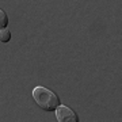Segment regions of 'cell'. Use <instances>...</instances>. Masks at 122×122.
<instances>
[{"label":"cell","mask_w":122,"mask_h":122,"mask_svg":"<svg viewBox=\"0 0 122 122\" xmlns=\"http://www.w3.org/2000/svg\"><path fill=\"white\" fill-rule=\"evenodd\" d=\"M33 98H34L35 103L45 111H54L60 106V98L57 96V94H54L53 91L48 90L46 87H42V86L34 87Z\"/></svg>","instance_id":"cell-1"},{"label":"cell","mask_w":122,"mask_h":122,"mask_svg":"<svg viewBox=\"0 0 122 122\" xmlns=\"http://www.w3.org/2000/svg\"><path fill=\"white\" fill-rule=\"evenodd\" d=\"M54 111H56V117L58 122H77L79 121L77 114L68 106H58Z\"/></svg>","instance_id":"cell-2"},{"label":"cell","mask_w":122,"mask_h":122,"mask_svg":"<svg viewBox=\"0 0 122 122\" xmlns=\"http://www.w3.org/2000/svg\"><path fill=\"white\" fill-rule=\"evenodd\" d=\"M10 41H11V31L7 29H0V42L8 44Z\"/></svg>","instance_id":"cell-3"},{"label":"cell","mask_w":122,"mask_h":122,"mask_svg":"<svg viewBox=\"0 0 122 122\" xmlns=\"http://www.w3.org/2000/svg\"><path fill=\"white\" fill-rule=\"evenodd\" d=\"M7 26H8V16L3 10H0V29H5Z\"/></svg>","instance_id":"cell-4"}]
</instances>
